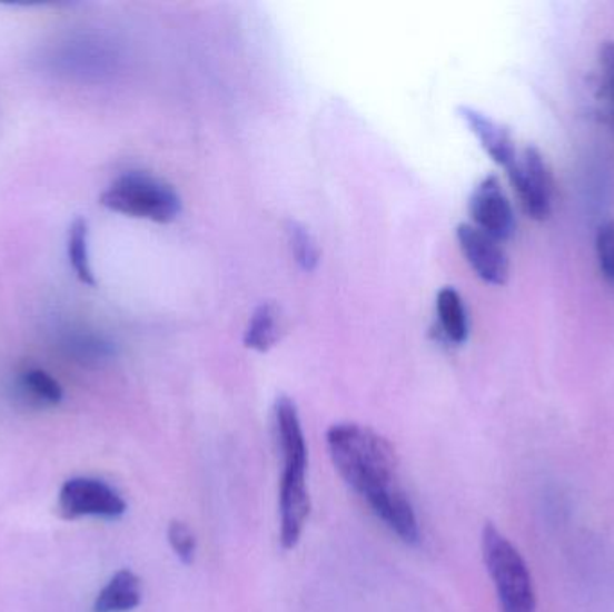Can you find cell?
I'll return each instance as SVG.
<instances>
[{"mask_svg": "<svg viewBox=\"0 0 614 612\" xmlns=\"http://www.w3.org/2000/svg\"><path fill=\"white\" fill-rule=\"evenodd\" d=\"M327 450L336 471L367 503L397 487L396 447L362 424H333L327 430Z\"/></svg>", "mask_w": 614, "mask_h": 612, "instance_id": "cell-1", "label": "cell"}, {"mask_svg": "<svg viewBox=\"0 0 614 612\" xmlns=\"http://www.w3.org/2000/svg\"><path fill=\"white\" fill-rule=\"evenodd\" d=\"M275 427L283 455V480H280V544L285 550H294L303 537L311 497L307 491V444L303 423L298 417L297 404L280 395L275 401Z\"/></svg>", "mask_w": 614, "mask_h": 612, "instance_id": "cell-2", "label": "cell"}, {"mask_svg": "<svg viewBox=\"0 0 614 612\" xmlns=\"http://www.w3.org/2000/svg\"><path fill=\"white\" fill-rule=\"evenodd\" d=\"M101 205L112 213L154 223H171L182 213V198L162 178L145 171H128L101 195Z\"/></svg>", "mask_w": 614, "mask_h": 612, "instance_id": "cell-3", "label": "cell"}, {"mask_svg": "<svg viewBox=\"0 0 614 612\" xmlns=\"http://www.w3.org/2000/svg\"><path fill=\"white\" fill-rule=\"evenodd\" d=\"M482 552L498 593L502 612H535L531 571L522 553L493 523L485 524L482 532Z\"/></svg>", "mask_w": 614, "mask_h": 612, "instance_id": "cell-4", "label": "cell"}, {"mask_svg": "<svg viewBox=\"0 0 614 612\" xmlns=\"http://www.w3.org/2000/svg\"><path fill=\"white\" fill-rule=\"evenodd\" d=\"M505 171L526 216L535 221L548 219L554 205V180L539 149L534 146L523 149Z\"/></svg>", "mask_w": 614, "mask_h": 612, "instance_id": "cell-5", "label": "cell"}, {"mask_svg": "<svg viewBox=\"0 0 614 612\" xmlns=\"http://www.w3.org/2000/svg\"><path fill=\"white\" fill-rule=\"evenodd\" d=\"M58 509L66 520L78 517H105L117 520L125 515L126 501L116 488L96 478L67 480L60 488Z\"/></svg>", "mask_w": 614, "mask_h": 612, "instance_id": "cell-6", "label": "cell"}, {"mask_svg": "<svg viewBox=\"0 0 614 612\" xmlns=\"http://www.w3.org/2000/svg\"><path fill=\"white\" fill-rule=\"evenodd\" d=\"M469 213L473 225L489 234L496 241H507L516 230V216L498 177L484 178L471 196Z\"/></svg>", "mask_w": 614, "mask_h": 612, "instance_id": "cell-7", "label": "cell"}, {"mask_svg": "<svg viewBox=\"0 0 614 612\" xmlns=\"http://www.w3.org/2000/svg\"><path fill=\"white\" fill-rule=\"evenodd\" d=\"M456 239L471 268L484 283L493 286H503L507 283L511 265L499 241L489 234L482 233L471 223L458 225Z\"/></svg>", "mask_w": 614, "mask_h": 612, "instance_id": "cell-8", "label": "cell"}, {"mask_svg": "<svg viewBox=\"0 0 614 612\" xmlns=\"http://www.w3.org/2000/svg\"><path fill=\"white\" fill-rule=\"evenodd\" d=\"M113 60L101 42L89 38L67 40L49 56V63L58 75L76 79H101L112 70Z\"/></svg>", "mask_w": 614, "mask_h": 612, "instance_id": "cell-9", "label": "cell"}, {"mask_svg": "<svg viewBox=\"0 0 614 612\" xmlns=\"http://www.w3.org/2000/svg\"><path fill=\"white\" fill-rule=\"evenodd\" d=\"M456 113L469 128L471 134L475 135L479 146L485 149V154L493 158L494 162L507 169L516 160V142H514V137L507 126L496 121L484 111L466 107V105L456 108Z\"/></svg>", "mask_w": 614, "mask_h": 612, "instance_id": "cell-10", "label": "cell"}, {"mask_svg": "<svg viewBox=\"0 0 614 612\" xmlns=\"http://www.w3.org/2000/svg\"><path fill=\"white\" fill-rule=\"evenodd\" d=\"M374 514L406 544H417L420 539L419 521L408 496L400 488L383 494L368 503Z\"/></svg>", "mask_w": 614, "mask_h": 612, "instance_id": "cell-11", "label": "cell"}, {"mask_svg": "<svg viewBox=\"0 0 614 612\" xmlns=\"http://www.w3.org/2000/svg\"><path fill=\"white\" fill-rule=\"evenodd\" d=\"M142 602V582L131 570H119L99 591L93 612H130Z\"/></svg>", "mask_w": 614, "mask_h": 612, "instance_id": "cell-12", "label": "cell"}, {"mask_svg": "<svg viewBox=\"0 0 614 612\" xmlns=\"http://www.w3.org/2000/svg\"><path fill=\"white\" fill-rule=\"evenodd\" d=\"M61 348L75 362L89 367H98L116 356V345L102 334L89 329H75V327L61 334Z\"/></svg>", "mask_w": 614, "mask_h": 612, "instance_id": "cell-13", "label": "cell"}, {"mask_svg": "<svg viewBox=\"0 0 614 612\" xmlns=\"http://www.w3.org/2000/svg\"><path fill=\"white\" fill-rule=\"evenodd\" d=\"M283 333V318L280 309L274 302H263L256 312L251 313L245 330V345L257 353H268L277 345Z\"/></svg>", "mask_w": 614, "mask_h": 612, "instance_id": "cell-14", "label": "cell"}, {"mask_svg": "<svg viewBox=\"0 0 614 612\" xmlns=\"http://www.w3.org/2000/svg\"><path fill=\"white\" fill-rule=\"evenodd\" d=\"M438 325L447 342L466 344L469 336V316L460 293L455 288H443L437 295Z\"/></svg>", "mask_w": 614, "mask_h": 612, "instance_id": "cell-15", "label": "cell"}, {"mask_svg": "<svg viewBox=\"0 0 614 612\" xmlns=\"http://www.w3.org/2000/svg\"><path fill=\"white\" fill-rule=\"evenodd\" d=\"M17 388L26 403L38 408L58 406L63 399L60 383L42 368L31 367L20 372L17 377Z\"/></svg>", "mask_w": 614, "mask_h": 612, "instance_id": "cell-16", "label": "cell"}, {"mask_svg": "<svg viewBox=\"0 0 614 612\" xmlns=\"http://www.w3.org/2000/svg\"><path fill=\"white\" fill-rule=\"evenodd\" d=\"M89 236L87 219L76 218L70 223L69 234H67V257H69L70 268L75 272L78 280L85 286L93 288L98 280L93 275L92 263H90Z\"/></svg>", "mask_w": 614, "mask_h": 612, "instance_id": "cell-17", "label": "cell"}, {"mask_svg": "<svg viewBox=\"0 0 614 612\" xmlns=\"http://www.w3.org/2000/svg\"><path fill=\"white\" fill-rule=\"evenodd\" d=\"M288 239L297 265L304 272H313L317 268L318 260H320V250H318L317 241H315L311 233L300 223L291 221L288 227Z\"/></svg>", "mask_w": 614, "mask_h": 612, "instance_id": "cell-18", "label": "cell"}, {"mask_svg": "<svg viewBox=\"0 0 614 612\" xmlns=\"http://www.w3.org/2000/svg\"><path fill=\"white\" fill-rule=\"evenodd\" d=\"M168 541L169 546L172 547V552L178 556V561L186 564V566L195 562L198 543H196L192 530L189 529L184 521L172 520L171 523H169Z\"/></svg>", "mask_w": 614, "mask_h": 612, "instance_id": "cell-19", "label": "cell"}, {"mask_svg": "<svg viewBox=\"0 0 614 612\" xmlns=\"http://www.w3.org/2000/svg\"><path fill=\"white\" fill-rule=\"evenodd\" d=\"M596 259L604 277L614 284V221L602 223L596 233Z\"/></svg>", "mask_w": 614, "mask_h": 612, "instance_id": "cell-20", "label": "cell"}, {"mask_svg": "<svg viewBox=\"0 0 614 612\" xmlns=\"http://www.w3.org/2000/svg\"><path fill=\"white\" fill-rule=\"evenodd\" d=\"M602 75H604L605 92L610 99L611 117L614 122V42H607L602 49Z\"/></svg>", "mask_w": 614, "mask_h": 612, "instance_id": "cell-21", "label": "cell"}]
</instances>
